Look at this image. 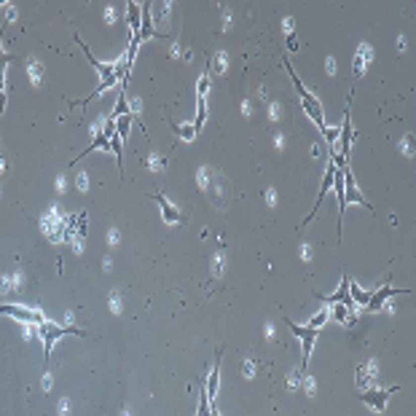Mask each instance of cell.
<instances>
[{
    "mask_svg": "<svg viewBox=\"0 0 416 416\" xmlns=\"http://www.w3.org/2000/svg\"><path fill=\"white\" fill-rule=\"evenodd\" d=\"M282 65H285V70H287V75H290V81H293V86H295V91H298V99H301V105H303V110H306V113L311 116V121L317 124V129L322 132L325 129V118H322V105H320V99L317 97H311L309 94V89L303 86L301 83V78H298V73L293 70L290 67V62H287V59H282Z\"/></svg>",
    "mask_w": 416,
    "mask_h": 416,
    "instance_id": "cell-1",
    "label": "cell"
},
{
    "mask_svg": "<svg viewBox=\"0 0 416 416\" xmlns=\"http://www.w3.org/2000/svg\"><path fill=\"white\" fill-rule=\"evenodd\" d=\"M38 330H40V338H43L46 360H48V354H51V349H54V341H57V338H62V336H67V333L83 336V330H78V328H62V325H57V322H48V320L40 322Z\"/></svg>",
    "mask_w": 416,
    "mask_h": 416,
    "instance_id": "cell-2",
    "label": "cell"
},
{
    "mask_svg": "<svg viewBox=\"0 0 416 416\" xmlns=\"http://www.w3.org/2000/svg\"><path fill=\"white\" fill-rule=\"evenodd\" d=\"M285 322H287V328L293 330V336L301 338V344H303V368H306V362L311 357V349H314V341L320 338V330L309 328V325H295L293 320H285Z\"/></svg>",
    "mask_w": 416,
    "mask_h": 416,
    "instance_id": "cell-3",
    "label": "cell"
},
{
    "mask_svg": "<svg viewBox=\"0 0 416 416\" xmlns=\"http://www.w3.org/2000/svg\"><path fill=\"white\" fill-rule=\"evenodd\" d=\"M338 142H341V153L344 159H349V148H352V94L346 97V110H344V126L338 129Z\"/></svg>",
    "mask_w": 416,
    "mask_h": 416,
    "instance_id": "cell-4",
    "label": "cell"
},
{
    "mask_svg": "<svg viewBox=\"0 0 416 416\" xmlns=\"http://www.w3.org/2000/svg\"><path fill=\"white\" fill-rule=\"evenodd\" d=\"M392 295H411V287H379L376 293H371L368 298V311H379L381 306L387 303V298H392Z\"/></svg>",
    "mask_w": 416,
    "mask_h": 416,
    "instance_id": "cell-5",
    "label": "cell"
},
{
    "mask_svg": "<svg viewBox=\"0 0 416 416\" xmlns=\"http://www.w3.org/2000/svg\"><path fill=\"white\" fill-rule=\"evenodd\" d=\"M0 314H8V317L24 320V322H35V325H40V322L46 320L40 311H30V309H22V306H8V303H0Z\"/></svg>",
    "mask_w": 416,
    "mask_h": 416,
    "instance_id": "cell-6",
    "label": "cell"
},
{
    "mask_svg": "<svg viewBox=\"0 0 416 416\" xmlns=\"http://www.w3.org/2000/svg\"><path fill=\"white\" fill-rule=\"evenodd\" d=\"M392 392H397V387H392V389H371V392H365L360 397H362V403L373 405L376 411H384L387 408V397L392 395Z\"/></svg>",
    "mask_w": 416,
    "mask_h": 416,
    "instance_id": "cell-7",
    "label": "cell"
},
{
    "mask_svg": "<svg viewBox=\"0 0 416 416\" xmlns=\"http://www.w3.org/2000/svg\"><path fill=\"white\" fill-rule=\"evenodd\" d=\"M322 301H328V303H344L346 309H352L354 303H352V298H349V277H341V287L333 293V295H322Z\"/></svg>",
    "mask_w": 416,
    "mask_h": 416,
    "instance_id": "cell-8",
    "label": "cell"
},
{
    "mask_svg": "<svg viewBox=\"0 0 416 416\" xmlns=\"http://www.w3.org/2000/svg\"><path fill=\"white\" fill-rule=\"evenodd\" d=\"M134 35L140 38V43H142V40H148V38H159L161 35L159 30H153V24H150V6H142V30L134 32Z\"/></svg>",
    "mask_w": 416,
    "mask_h": 416,
    "instance_id": "cell-9",
    "label": "cell"
},
{
    "mask_svg": "<svg viewBox=\"0 0 416 416\" xmlns=\"http://www.w3.org/2000/svg\"><path fill=\"white\" fill-rule=\"evenodd\" d=\"M153 199L159 201V207H161V215H164V220H167V223H183V215H180V212H177L175 207H169V201L164 199V196H161V193H153Z\"/></svg>",
    "mask_w": 416,
    "mask_h": 416,
    "instance_id": "cell-10",
    "label": "cell"
},
{
    "mask_svg": "<svg viewBox=\"0 0 416 416\" xmlns=\"http://www.w3.org/2000/svg\"><path fill=\"white\" fill-rule=\"evenodd\" d=\"M349 298H352V303H354V306H357V303H360V306H368V298H371V293H368V290H362L360 285H354L352 279H349Z\"/></svg>",
    "mask_w": 416,
    "mask_h": 416,
    "instance_id": "cell-11",
    "label": "cell"
},
{
    "mask_svg": "<svg viewBox=\"0 0 416 416\" xmlns=\"http://www.w3.org/2000/svg\"><path fill=\"white\" fill-rule=\"evenodd\" d=\"M218 381H220V352H218V360H215V368H212V373H210V384H207V397L212 400L215 397V392H218Z\"/></svg>",
    "mask_w": 416,
    "mask_h": 416,
    "instance_id": "cell-12",
    "label": "cell"
},
{
    "mask_svg": "<svg viewBox=\"0 0 416 416\" xmlns=\"http://www.w3.org/2000/svg\"><path fill=\"white\" fill-rule=\"evenodd\" d=\"M124 113H129V108H126V91L121 89V94H118V102L113 108V113H110V121H118Z\"/></svg>",
    "mask_w": 416,
    "mask_h": 416,
    "instance_id": "cell-13",
    "label": "cell"
},
{
    "mask_svg": "<svg viewBox=\"0 0 416 416\" xmlns=\"http://www.w3.org/2000/svg\"><path fill=\"white\" fill-rule=\"evenodd\" d=\"M129 124H132V113H124L121 118H118V124H116V134L118 137H126V134H129Z\"/></svg>",
    "mask_w": 416,
    "mask_h": 416,
    "instance_id": "cell-14",
    "label": "cell"
},
{
    "mask_svg": "<svg viewBox=\"0 0 416 416\" xmlns=\"http://www.w3.org/2000/svg\"><path fill=\"white\" fill-rule=\"evenodd\" d=\"M204 118H207V105H204V97H199V110H196V124L193 126V132H201V126H204Z\"/></svg>",
    "mask_w": 416,
    "mask_h": 416,
    "instance_id": "cell-15",
    "label": "cell"
},
{
    "mask_svg": "<svg viewBox=\"0 0 416 416\" xmlns=\"http://www.w3.org/2000/svg\"><path fill=\"white\" fill-rule=\"evenodd\" d=\"M129 22H132V35L140 32V6L137 3H129Z\"/></svg>",
    "mask_w": 416,
    "mask_h": 416,
    "instance_id": "cell-16",
    "label": "cell"
},
{
    "mask_svg": "<svg viewBox=\"0 0 416 416\" xmlns=\"http://www.w3.org/2000/svg\"><path fill=\"white\" fill-rule=\"evenodd\" d=\"M172 129H175V134H177V137H183V140H191L193 137V134H196V132H193V126L191 124H185V126H172Z\"/></svg>",
    "mask_w": 416,
    "mask_h": 416,
    "instance_id": "cell-17",
    "label": "cell"
},
{
    "mask_svg": "<svg viewBox=\"0 0 416 416\" xmlns=\"http://www.w3.org/2000/svg\"><path fill=\"white\" fill-rule=\"evenodd\" d=\"M196 416H210V397H207V392H201V400H199V411H196Z\"/></svg>",
    "mask_w": 416,
    "mask_h": 416,
    "instance_id": "cell-18",
    "label": "cell"
},
{
    "mask_svg": "<svg viewBox=\"0 0 416 416\" xmlns=\"http://www.w3.org/2000/svg\"><path fill=\"white\" fill-rule=\"evenodd\" d=\"M325 322H328V311H325V309H322L320 314H314V317H311V322H309V328H320V325H325Z\"/></svg>",
    "mask_w": 416,
    "mask_h": 416,
    "instance_id": "cell-19",
    "label": "cell"
},
{
    "mask_svg": "<svg viewBox=\"0 0 416 416\" xmlns=\"http://www.w3.org/2000/svg\"><path fill=\"white\" fill-rule=\"evenodd\" d=\"M207 89H210V75H201V78H199V86H196V94L204 97Z\"/></svg>",
    "mask_w": 416,
    "mask_h": 416,
    "instance_id": "cell-20",
    "label": "cell"
},
{
    "mask_svg": "<svg viewBox=\"0 0 416 416\" xmlns=\"http://www.w3.org/2000/svg\"><path fill=\"white\" fill-rule=\"evenodd\" d=\"M346 314H349V309H346L344 303H338V306H336V320H338V322H344Z\"/></svg>",
    "mask_w": 416,
    "mask_h": 416,
    "instance_id": "cell-21",
    "label": "cell"
},
{
    "mask_svg": "<svg viewBox=\"0 0 416 416\" xmlns=\"http://www.w3.org/2000/svg\"><path fill=\"white\" fill-rule=\"evenodd\" d=\"M3 108H6V94L0 91V113H3Z\"/></svg>",
    "mask_w": 416,
    "mask_h": 416,
    "instance_id": "cell-22",
    "label": "cell"
},
{
    "mask_svg": "<svg viewBox=\"0 0 416 416\" xmlns=\"http://www.w3.org/2000/svg\"><path fill=\"white\" fill-rule=\"evenodd\" d=\"M210 416H220V413H218V408H215V405H210Z\"/></svg>",
    "mask_w": 416,
    "mask_h": 416,
    "instance_id": "cell-23",
    "label": "cell"
}]
</instances>
